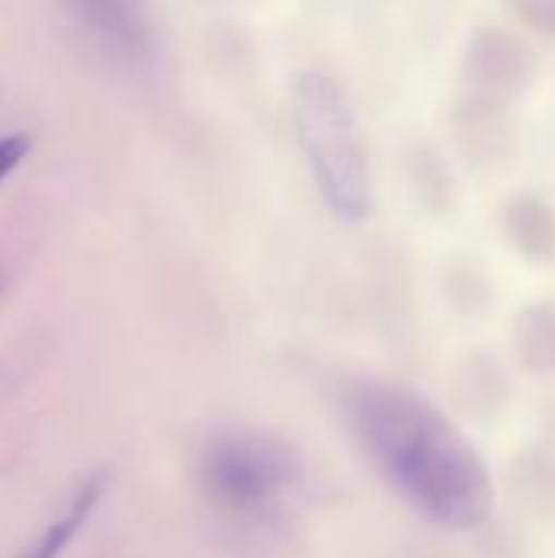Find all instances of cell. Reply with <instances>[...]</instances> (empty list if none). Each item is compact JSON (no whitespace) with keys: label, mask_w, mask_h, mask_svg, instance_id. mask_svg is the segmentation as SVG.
I'll return each instance as SVG.
<instances>
[{"label":"cell","mask_w":555,"mask_h":558,"mask_svg":"<svg viewBox=\"0 0 555 558\" xmlns=\"http://www.w3.org/2000/svg\"><path fill=\"white\" fill-rule=\"evenodd\" d=\"M343 409L370 464L429 523L474 533L494 517L487 461L429 396L389 379H360Z\"/></svg>","instance_id":"1"},{"label":"cell","mask_w":555,"mask_h":558,"mask_svg":"<svg viewBox=\"0 0 555 558\" xmlns=\"http://www.w3.org/2000/svg\"><path fill=\"white\" fill-rule=\"evenodd\" d=\"M294 128L307 167L327 209L360 226L373 216L370 150L347 92L324 72H304L294 82Z\"/></svg>","instance_id":"2"},{"label":"cell","mask_w":555,"mask_h":558,"mask_svg":"<svg viewBox=\"0 0 555 558\" xmlns=\"http://www.w3.org/2000/svg\"><path fill=\"white\" fill-rule=\"evenodd\" d=\"M200 487L232 523H268L301 481L294 451L255 428H222L200 451Z\"/></svg>","instance_id":"3"},{"label":"cell","mask_w":555,"mask_h":558,"mask_svg":"<svg viewBox=\"0 0 555 558\" xmlns=\"http://www.w3.org/2000/svg\"><path fill=\"white\" fill-rule=\"evenodd\" d=\"M540 78V56L533 43L504 23L481 26L464 49L461 62V98L520 108Z\"/></svg>","instance_id":"4"},{"label":"cell","mask_w":555,"mask_h":558,"mask_svg":"<svg viewBox=\"0 0 555 558\" xmlns=\"http://www.w3.org/2000/svg\"><path fill=\"white\" fill-rule=\"evenodd\" d=\"M507 507L520 526L555 530V438H536L507 458L500 474Z\"/></svg>","instance_id":"5"},{"label":"cell","mask_w":555,"mask_h":558,"mask_svg":"<svg viewBox=\"0 0 555 558\" xmlns=\"http://www.w3.org/2000/svg\"><path fill=\"white\" fill-rule=\"evenodd\" d=\"M455 134L474 170L507 173L520 154V108L461 98L455 105Z\"/></svg>","instance_id":"6"},{"label":"cell","mask_w":555,"mask_h":558,"mask_svg":"<svg viewBox=\"0 0 555 558\" xmlns=\"http://www.w3.org/2000/svg\"><path fill=\"white\" fill-rule=\"evenodd\" d=\"M500 235L533 268L555 265V206L540 190H514L500 203Z\"/></svg>","instance_id":"7"},{"label":"cell","mask_w":555,"mask_h":558,"mask_svg":"<svg viewBox=\"0 0 555 558\" xmlns=\"http://www.w3.org/2000/svg\"><path fill=\"white\" fill-rule=\"evenodd\" d=\"M517 386L507 363L487 350H474L461 360L455 379V405L478 425L504 422L514 409Z\"/></svg>","instance_id":"8"},{"label":"cell","mask_w":555,"mask_h":558,"mask_svg":"<svg viewBox=\"0 0 555 558\" xmlns=\"http://www.w3.org/2000/svg\"><path fill=\"white\" fill-rule=\"evenodd\" d=\"M510 350L527 376H555V304L527 301L510 324Z\"/></svg>","instance_id":"9"},{"label":"cell","mask_w":555,"mask_h":558,"mask_svg":"<svg viewBox=\"0 0 555 558\" xmlns=\"http://www.w3.org/2000/svg\"><path fill=\"white\" fill-rule=\"evenodd\" d=\"M79 16L111 52L118 56L147 52V26L141 23L137 10L121 7V3H88V7H79Z\"/></svg>","instance_id":"10"},{"label":"cell","mask_w":555,"mask_h":558,"mask_svg":"<svg viewBox=\"0 0 555 558\" xmlns=\"http://www.w3.org/2000/svg\"><path fill=\"white\" fill-rule=\"evenodd\" d=\"M98 494H101V484H98V481L85 484V487L69 500V507L62 510V517H56V520L43 530V536L36 539V546H29L23 558L62 556V553H65V546L75 539V533H79V530L85 526V520L92 517V510H95V504H98Z\"/></svg>","instance_id":"11"},{"label":"cell","mask_w":555,"mask_h":558,"mask_svg":"<svg viewBox=\"0 0 555 558\" xmlns=\"http://www.w3.org/2000/svg\"><path fill=\"white\" fill-rule=\"evenodd\" d=\"M474 556L478 558H533V546L527 526L514 517H491L484 526L474 530Z\"/></svg>","instance_id":"12"},{"label":"cell","mask_w":555,"mask_h":558,"mask_svg":"<svg viewBox=\"0 0 555 558\" xmlns=\"http://www.w3.org/2000/svg\"><path fill=\"white\" fill-rule=\"evenodd\" d=\"M451 294H455V301H458V311H461L464 317H478V320L491 317L494 307H497V298H500L494 278H491L484 268H478V265L458 268V275H455V281H451Z\"/></svg>","instance_id":"13"},{"label":"cell","mask_w":555,"mask_h":558,"mask_svg":"<svg viewBox=\"0 0 555 558\" xmlns=\"http://www.w3.org/2000/svg\"><path fill=\"white\" fill-rule=\"evenodd\" d=\"M510 13L527 26L533 36H543L555 43V0H517Z\"/></svg>","instance_id":"14"},{"label":"cell","mask_w":555,"mask_h":558,"mask_svg":"<svg viewBox=\"0 0 555 558\" xmlns=\"http://www.w3.org/2000/svg\"><path fill=\"white\" fill-rule=\"evenodd\" d=\"M29 154V141L23 134H7L0 137V183L23 163V157Z\"/></svg>","instance_id":"15"},{"label":"cell","mask_w":555,"mask_h":558,"mask_svg":"<svg viewBox=\"0 0 555 558\" xmlns=\"http://www.w3.org/2000/svg\"><path fill=\"white\" fill-rule=\"evenodd\" d=\"M553 304H555V301H553Z\"/></svg>","instance_id":"16"}]
</instances>
